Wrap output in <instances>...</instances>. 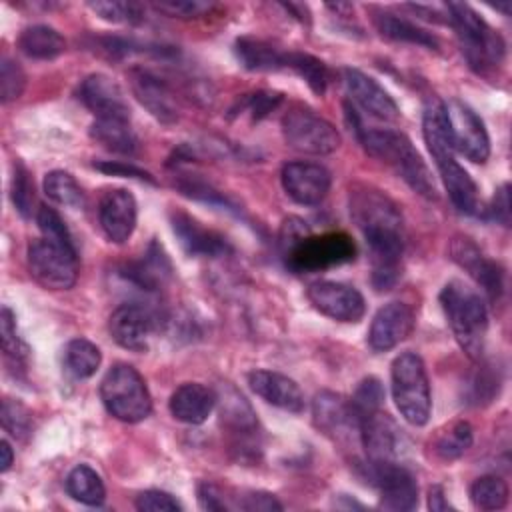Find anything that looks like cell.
I'll return each instance as SVG.
<instances>
[{
  "label": "cell",
  "instance_id": "4",
  "mask_svg": "<svg viewBox=\"0 0 512 512\" xmlns=\"http://www.w3.org/2000/svg\"><path fill=\"white\" fill-rule=\"evenodd\" d=\"M446 20L456 30L460 48L470 68L476 72H486L494 68L504 58V40L502 36L488 26L468 4L450 2L446 4Z\"/></svg>",
  "mask_w": 512,
  "mask_h": 512
},
{
  "label": "cell",
  "instance_id": "19",
  "mask_svg": "<svg viewBox=\"0 0 512 512\" xmlns=\"http://www.w3.org/2000/svg\"><path fill=\"white\" fill-rule=\"evenodd\" d=\"M452 260L458 262L490 296V300H498L504 288V274L502 268L488 260L482 250L466 236H456L450 244Z\"/></svg>",
  "mask_w": 512,
  "mask_h": 512
},
{
  "label": "cell",
  "instance_id": "5",
  "mask_svg": "<svg viewBox=\"0 0 512 512\" xmlns=\"http://www.w3.org/2000/svg\"><path fill=\"white\" fill-rule=\"evenodd\" d=\"M390 378L392 398L400 416L412 426H424L430 418L432 396L422 358L414 352H402L392 362Z\"/></svg>",
  "mask_w": 512,
  "mask_h": 512
},
{
  "label": "cell",
  "instance_id": "43",
  "mask_svg": "<svg viewBox=\"0 0 512 512\" xmlns=\"http://www.w3.org/2000/svg\"><path fill=\"white\" fill-rule=\"evenodd\" d=\"M26 86V74L20 68L18 62L4 58L2 60V68H0V96L2 102H10L20 98V94L24 92Z\"/></svg>",
  "mask_w": 512,
  "mask_h": 512
},
{
  "label": "cell",
  "instance_id": "22",
  "mask_svg": "<svg viewBox=\"0 0 512 512\" xmlns=\"http://www.w3.org/2000/svg\"><path fill=\"white\" fill-rule=\"evenodd\" d=\"M130 84L136 100L162 124H174L178 120L176 100L170 88L152 72L134 68L130 72Z\"/></svg>",
  "mask_w": 512,
  "mask_h": 512
},
{
  "label": "cell",
  "instance_id": "10",
  "mask_svg": "<svg viewBox=\"0 0 512 512\" xmlns=\"http://www.w3.org/2000/svg\"><path fill=\"white\" fill-rule=\"evenodd\" d=\"M454 152L464 154L474 164H484L490 156V138L482 118L462 100L444 102Z\"/></svg>",
  "mask_w": 512,
  "mask_h": 512
},
{
  "label": "cell",
  "instance_id": "31",
  "mask_svg": "<svg viewBox=\"0 0 512 512\" xmlns=\"http://www.w3.org/2000/svg\"><path fill=\"white\" fill-rule=\"evenodd\" d=\"M374 26L376 30L396 42H408V44H418L424 48H438V40L436 36H432L430 32L418 28L416 24H412L406 18H400L392 12H376L374 14Z\"/></svg>",
  "mask_w": 512,
  "mask_h": 512
},
{
  "label": "cell",
  "instance_id": "52",
  "mask_svg": "<svg viewBox=\"0 0 512 512\" xmlns=\"http://www.w3.org/2000/svg\"><path fill=\"white\" fill-rule=\"evenodd\" d=\"M198 502L204 510H226V502H224V496H222V490L214 484H200L198 488Z\"/></svg>",
  "mask_w": 512,
  "mask_h": 512
},
{
  "label": "cell",
  "instance_id": "1",
  "mask_svg": "<svg viewBox=\"0 0 512 512\" xmlns=\"http://www.w3.org/2000/svg\"><path fill=\"white\" fill-rule=\"evenodd\" d=\"M350 216L370 248L374 288L390 290L398 282L404 252V224L398 206L372 186H354Z\"/></svg>",
  "mask_w": 512,
  "mask_h": 512
},
{
  "label": "cell",
  "instance_id": "30",
  "mask_svg": "<svg viewBox=\"0 0 512 512\" xmlns=\"http://www.w3.org/2000/svg\"><path fill=\"white\" fill-rule=\"evenodd\" d=\"M18 46L28 58L54 60L66 50V40L52 26L36 24L20 34Z\"/></svg>",
  "mask_w": 512,
  "mask_h": 512
},
{
  "label": "cell",
  "instance_id": "16",
  "mask_svg": "<svg viewBox=\"0 0 512 512\" xmlns=\"http://www.w3.org/2000/svg\"><path fill=\"white\" fill-rule=\"evenodd\" d=\"M314 424L320 432L334 440H346L352 432L360 434V422L352 408V402L336 392H320L312 404Z\"/></svg>",
  "mask_w": 512,
  "mask_h": 512
},
{
  "label": "cell",
  "instance_id": "29",
  "mask_svg": "<svg viewBox=\"0 0 512 512\" xmlns=\"http://www.w3.org/2000/svg\"><path fill=\"white\" fill-rule=\"evenodd\" d=\"M92 138L116 154H134L138 138L126 118H96L90 128Z\"/></svg>",
  "mask_w": 512,
  "mask_h": 512
},
{
  "label": "cell",
  "instance_id": "35",
  "mask_svg": "<svg viewBox=\"0 0 512 512\" xmlns=\"http://www.w3.org/2000/svg\"><path fill=\"white\" fill-rule=\"evenodd\" d=\"M472 440H474L472 426L466 420H456L436 436L434 452L444 460H454L472 446Z\"/></svg>",
  "mask_w": 512,
  "mask_h": 512
},
{
  "label": "cell",
  "instance_id": "17",
  "mask_svg": "<svg viewBox=\"0 0 512 512\" xmlns=\"http://www.w3.org/2000/svg\"><path fill=\"white\" fill-rule=\"evenodd\" d=\"M402 430L382 410L360 418V440L366 448L368 462H394L400 454Z\"/></svg>",
  "mask_w": 512,
  "mask_h": 512
},
{
  "label": "cell",
  "instance_id": "53",
  "mask_svg": "<svg viewBox=\"0 0 512 512\" xmlns=\"http://www.w3.org/2000/svg\"><path fill=\"white\" fill-rule=\"evenodd\" d=\"M428 508L432 512H444V510H452V506L448 504V500L444 498V490L440 486H432L428 492Z\"/></svg>",
  "mask_w": 512,
  "mask_h": 512
},
{
  "label": "cell",
  "instance_id": "33",
  "mask_svg": "<svg viewBox=\"0 0 512 512\" xmlns=\"http://www.w3.org/2000/svg\"><path fill=\"white\" fill-rule=\"evenodd\" d=\"M66 490L74 500L86 506H100L106 498V488L102 478L98 476L96 470H92L86 464H80L70 470L66 478Z\"/></svg>",
  "mask_w": 512,
  "mask_h": 512
},
{
  "label": "cell",
  "instance_id": "12",
  "mask_svg": "<svg viewBox=\"0 0 512 512\" xmlns=\"http://www.w3.org/2000/svg\"><path fill=\"white\" fill-rule=\"evenodd\" d=\"M370 482L380 490V506L386 510H412L418 504L414 476L396 462H368Z\"/></svg>",
  "mask_w": 512,
  "mask_h": 512
},
{
  "label": "cell",
  "instance_id": "15",
  "mask_svg": "<svg viewBox=\"0 0 512 512\" xmlns=\"http://www.w3.org/2000/svg\"><path fill=\"white\" fill-rule=\"evenodd\" d=\"M414 310L404 302L384 304L372 318L368 344L374 352H386L398 346L414 330Z\"/></svg>",
  "mask_w": 512,
  "mask_h": 512
},
{
  "label": "cell",
  "instance_id": "36",
  "mask_svg": "<svg viewBox=\"0 0 512 512\" xmlns=\"http://www.w3.org/2000/svg\"><path fill=\"white\" fill-rule=\"evenodd\" d=\"M470 500L478 510H500L508 502V486L496 474H486L470 486Z\"/></svg>",
  "mask_w": 512,
  "mask_h": 512
},
{
  "label": "cell",
  "instance_id": "7",
  "mask_svg": "<svg viewBox=\"0 0 512 512\" xmlns=\"http://www.w3.org/2000/svg\"><path fill=\"white\" fill-rule=\"evenodd\" d=\"M280 252L290 270L318 272L354 260L356 246L346 232H326L320 236L308 232Z\"/></svg>",
  "mask_w": 512,
  "mask_h": 512
},
{
  "label": "cell",
  "instance_id": "20",
  "mask_svg": "<svg viewBox=\"0 0 512 512\" xmlns=\"http://www.w3.org/2000/svg\"><path fill=\"white\" fill-rule=\"evenodd\" d=\"M344 84H346L352 100L370 116L384 120V122H396L400 118L398 104L374 78L366 76L364 72H360L356 68H346Z\"/></svg>",
  "mask_w": 512,
  "mask_h": 512
},
{
  "label": "cell",
  "instance_id": "48",
  "mask_svg": "<svg viewBox=\"0 0 512 512\" xmlns=\"http://www.w3.org/2000/svg\"><path fill=\"white\" fill-rule=\"evenodd\" d=\"M282 102V96L278 92H268V90H260L256 94H252L246 100V108L252 114L254 120H260L264 116H268L278 104Z\"/></svg>",
  "mask_w": 512,
  "mask_h": 512
},
{
  "label": "cell",
  "instance_id": "40",
  "mask_svg": "<svg viewBox=\"0 0 512 512\" xmlns=\"http://www.w3.org/2000/svg\"><path fill=\"white\" fill-rule=\"evenodd\" d=\"M352 408L358 416V422L362 416L370 414V412H376L380 410L382 402H384V388H382V382L374 376H368L360 382V386L356 388L354 396H352Z\"/></svg>",
  "mask_w": 512,
  "mask_h": 512
},
{
  "label": "cell",
  "instance_id": "25",
  "mask_svg": "<svg viewBox=\"0 0 512 512\" xmlns=\"http://www.w3.org/2000/svg\"><path fill=\"white\" fill-rule=\"evenodd\" d=\"M436 168L442 176V182L448 190V196L452 204L470 216L480 214V198H478V188L470 174L464 170V166L458 164L454 154H446L440 158H434Z\"/></svg>",
  "mask_w": 512,
  "mask_h": 512
},
{
  "label": "cell",
  "instance_id": "49",
  "mask_svg": "<svg viewBox=\"0 0 512 512\" xmlns=\"http://www.w3.org/2000/svg\"><path fill=\"white\" fill-rule=\"evenodd\" d=\"M94 168L112 174V176H124V178H138V180H146L150 184H154V178L150 172L134 166V164H126V162H118V160H104V162H94Z\"/></svg>",
  "mask_w": 512,
  "mask_h": 512
},
{
  "label": "cell",
  "instance_id": "47",
  "mask_svg": "<svg viewBox=\"0 0 512 512\" xmlns=\"http://www.w3.org/2000/svg\"><path fill=\"white\" fill-rule=\"evenodd\" d=\"M0 332H2V348H4L6 356L18 360L24 354V348L16 336V320L8 306H4L2 314H0Z\"/></svg>",
  "mask_w": 512,
  "mask_h": 512
},
{
  "label": "cell",
  "instance_id": "45",
  "mask_svg": "<svg viewBox=\"0 0 512 512\" xmlns=\"http://www.w3.org/2000/svg\"><path fill=\"white\" fill-rule=\"evenodd\" d=\"M136 508L142 512H176L182 510V504L168 492L144 490L136 498Z\"/></svg>",
  "mask_w": 512,
  "mask_h": 512
},
{
  "label": "cell",
  "instance_id": "6",
  "mask_svg": "<svg viewBox=\"0 0 512 512\" xmlns=\"http://www.w3.org/2000/svg\"><path fill=\"white\" fill-rule=\"evenodd\" d=\"M100 398L116 420L128 424L144 420L152 410L146 382L130 364H116L106 372L100 382Z\"/></svg>",
  "mask_w": 512,
  "mask_h": 512
},
{
  "label": "cell",
  "instance_id": "50",
  "mask_svg": "<svg viewBox=\"0 0 512 512\" xmlns=\"http://www.w3.org/2000/svg\"><path fill=\"white\" fill-rule=\"evenodd\" d=\"M238 506L242 510H250V512H256V510H264V512H270V510H282V504L268 492H250L242 498V502H238Z\"/></svg>",
  "mask_w": 512,
  "mask_h": 512
},
{
  "label": "cell",
  "instance_id": "27",
  "mask_svg": "<svg viewBox=\"0 0 512 512\" xmlns=\"http://www.w3.org/2000/svg\"><path fill=\"white\" fill-rule=\"evenodd\" d=\"M234 52L238 62L252 72H276L286 68L288 52L254 36L238 38L234 44Z\"/></svg>",
  "mask_w": 512,
  "mask_h": 512
},
{
  "label": "cell",
  "instance_id": "9",
  "mask_svg": "<svg viewBox=\"0 0 512 512\" xmlns=\"http://www.w3.org/2000/svg\"><path fill=\"white\" fill-rule=\"evenodd\" d=\"M26 260L32 278L48 290H68L76 284V248H68L48 238H40L28 246Z\"/></svg>",
  "mask_w": 512,
  "mask_h": 512
},
{
  "label": "cell",
  "instance_id": "21",
  "mask_svg": "<svg viewBox=\"0 0 512 512\" xmlns=\"http://www.w3.org/2000/svg\"><path fill=\"white\" fill-rule=\"evenodd\" d=\"M80 100L96 118H126L130 108L122 88L106 74H90L80 84Z\"/></svg>",
  "mask_w": 512,
  "mask_h": 512
},
{
  "label": "cell",
  "instance_id": "13",
  "mask_svg": "<svg viewBox=\"0 0 512 512\" xmlns=\"http://www.w3.org/2000/svg\"><path fill=\"white\" fill-rule=\"evenodd\" d=\"M158 328L154 312L142 304H122L110 316V334L126 350L146 352Z\"/></svg>",
  "mask_w": 512,
  "mask_h": 512
},
{
  "label": "cell",
  "instance_id": "32",
  "mask_svg": "<svg viewBox=\"0 0 512 512\" xmlns=\"http://www.w3.org/2000/svg\"><path fill=\"white\" fill-rule=\"evenodd\" d=\"M100 362L102 354L98 346L86 338H74L64 348V370L76 380L94 376Z\"/></svg>",
  "mask_w": 512,
  "mask_h": 512
},
{
  "label": "cell",
  "instance_id": "28",
  "mask_svg": "<svg viewBox=\"0 0 512 512\" xmlns=\"http://www.w3.org/2000/svg\"><path fill=\"white\" fill-rule=\"evenodd\" d=\"M170 272H172V266L166 252L162 250V246L152 242L146 254H142V260L128 266L124 276L144 290H156L170 276Z\"/></svg>",
  "mask_w": 512,
  "mask_h": 512
},
{
  "label": "cell",
  "instance_id": "39",
  "mask_svg": "<svg viewBox=\"0 0 512 512\" xmlns=\"http://www.w3.org/2000/svg\"><path fill=\"white\" fill-rule=\"evenodd\" d=\"M88 8L100 18L116 24H138L144 18V10L136 2H88Z\"/></svg>",
  "mask_w": 512,
  "mask_h": 512
},
{
  "label": "cell",
  "instance_id": "38",
  "mask_svg": "<svg viewBox=\"0 0 512 512\" xmlns=\"http://www.w3.org/2000/svg\"><path fill=\"white\" fill-rule=\"evenodd\" d=\"M222 402V420L234 432H252L256 428V416L242 394H238L232 386H226Z\"/></svg>",
  "mask_w": 512,
  "mask_h": 512
},
{
  "label": "cell",
  "instance_id": "14",
  "mask_svg": "<svg viewBox=\"0 0 512 512\" xmlns=\"http://www.w3.org/2000/svg\"><path fill=\"white\" fill-rule=\"evenodd\" d=\"M280 178L286 194L302 206L320 204L330 190V172L316 162H288Z\"/></svg>",
  "mask_w": 512,
  "mask_h": 512
},
{
  "label": "cell",
  "instance_id": "26",
  "mask_svg": "<svg viewBox=\"0 0 512 512\" xmlns=\"http://www.w3.org/2000/svg\"><path fill=\"white\" fill-rule=\"evenodd\" d=\"M216 402L218 396L212 388L198 382H186L174 390L168 406L176 420L184 424H202L212 414Z\"/></svg>",
  "mask_w": 512,
  "mask_h": 512
},
{
  "label": "cell",
  "instance_id": "37",
  "mask_svg": "<svg viewBox=\"0 0 512 512\" xmlns=\"http://www.w3.org/2000/svg\"><path fill=\"white\" fill-rule=\"evenodd\" d=\"M286 68L292 70L294 74H298V76L310 86V90H312L314 94H324V90H326V80H328L324 62H320L318 58H314V56H310V54L288 50Z\"/></svg>",
  "mask_w": 512,
  "mask_h": 512
},
{
  "label": "cell",
  "instance_id": "8",
  "mask_svg": "<svg viewBox=\"0 0 512 512\" xmlns=\"http://www.w3.org/2000/svg\"><path fill=\"white\" fill-rule=\"evenodd\" d=\"M282 134L290 148L324 156L332 154L340 146L338 130L322 116H318L308 106L296 104L282 118Z\"/></svg>",
  "mask_w": 512,
  "mask_h": 512
},
{
  "label": "cell",
  "instance_id": "24",
  "mask_svg": "<svg viewBox=\"0 0 512 512\" xmlns=\"http://www.w3.org/2000/svg\"><path fill=\"white\" fill-rule=\"evenodd\" d=\"M248 384L262 400H266L276 408H282L288 412L304 410V394L300 386L292 378L280 372L254 370L248 374Z\"/></svg>",
  "mask_w": 512,
  "mask_h": 512
},
{
  "label": "cell",
  "instance_id": "51",
  "mask_svg": "<svg viewBox=\"0 0 512 512\" xmlns=\"http://www.w3.org/2000/svg\"><path fill=\"white\" fill-rule=\"evenodd\" d=\"M490 214L492 218H496L500 224L508 226L510 224V186L508 184H502L496 194H494V200H492V206H490Z\"/></svg>",
  "mask_w": 512,
  "mask_h": 512
},
{
  "label": "cell",
  "instance_id": "46",
  "mask_svg": "<svg viewBox=\"0 0 512 512\" xmlns=\"http://www.w3.org/2000/svg\"><path fill=\"white\" fill-rule=\"evenodd\" d=\"M154 8L174 18H198L208 14L214 6L210 2H200V0H182V2H160V4H154Z\"/></svg>",
  "mask_w": 512,
  "mask_h": 512
},
{
  "label": "cell",
  "instance_id": "2",
  "mask_svg": "<svg viewBox=\"0 0 512 512\" xmlns=\"http://www.w3.org/2000/svg\"><path fill=\"white\" fill-rule=\"evenodd\" d=\"M346 114H348V120L354 128L360 144L364 146V150L370 156H374V158L382 160L384 164H388L390 168H394V172L414 192H418L426 200L438 198V190H436L432 172L408 136H404L402 132L390 130V128H366L362 124V120L358 118L356 110L350 106L346 108Z\"/></svg>",
  "mask_w": 512,
  "mask_h": 512
},
{
  "label": "cell",
  "instance_id": "44",
  "mask_svg": "<svg viewBox=\"0 0 512 512\" xmlns=\"http://www.w3.org/2000/svg\"><path fill=\"white\" fill-rule=\"evenodd\" d=\"M2 426L6 432H10L12 436H24L30 430V414L28 410L14 402V400H4L2 406Z\"/></svg>",
  "mask_w": 512,
  "mask_h": 512
},
{
  "label": "cell",
  "instance_id": "42",
  "mask_svg": "<svg viewBox=\"0 0 512 512\" xmlns=\"http://www.w3.org/2000/svg\"><path fill=\"white\" fill-rule=\"evenodd\" d=\"M36 222H38V228L42 230L44 238H48L52 242H58V244H64L68 248H74L72 236H70L64 220L60 218V214L54 208L40 206L38 212H36Z\"/></svg>",
  "mask_w": 512,
  "mask_h": 512
},
{
  "label": "cell",
  "instance_id": "3",
  "mask_svg": "<svg viewBox=\"0 0 512 512\" xmlns=\"http://www.w3.org/2000/svg\"><path fill=\"white\" fill-rule=\"evenodd\" d=\"M440 304L458 346L478 360L488 332V312L480 294L464 282L452 280L442 288Z\"/></svg>",
  "mask_w": 512,
  "mask_h": 512
},
{
  "label": "cell",
  "instance_id": "34",
  "mask_svg": "<svg viewBox=\"0 0 512 512\" xmlns=\"http://www.w3.org/2000/svg\"><path fill=\"white\" fill-rule=\"evenodd\" d=\"M44 192L46 196L70 210H82L86 204V196L76 182V178L64 170H52L44 178Z\"/></svg>",
  "mask_w": 512,
  "mask_h": 512
},
{
  "label": "cell",
  "instance_id": "54",
  "mask_svg": "<svg viewBox=\"0 0 512 512\" xmlns=\"http://www.w3.org/2000/svg\"><path fill=\"white\" fill-rule=\"evenodd\" d=\"M0 452H2V472H8L10 470V466H12V462H14V452H12V446L8 444V440H2L0 442Z\"/></svg>",
  "mask_w": 512,
  "mask_h": 512
},
{
  "label": "cell",
  "instance_id": "23",
  "mask_svg": "<svg viewBox=\"0 0 512 512\" xmlns=\"http://www.w3.org/2000/svg\"><path fill=\"white\" fill-rule=\"evenodd\" d=\"M172 230H174L180 246L190 256L216 258V256H224L232 250L228 240L222 234L202 226L196 218H192L186 212L172 214Z\"/></svg>",
  "mask_w": 512,
  "mask_h": 512
},
{
  "label": "cell",
  "instance_id": "11",
  "mask_svg": "<svg viewBox=\"0 0 512 512\" xmlns=\"http://www.w3.org/2000/svg\"><path fill=\"white\" fill-rule=\"evenodd\" d=\"M310 304L324 316L338 322H358L366 312L362 294L348 284L334 280L312 282L306 290Z\"/></svg>",
  "mask_w": 512,
  "mask_h": 512
},
{
  "label": "cell",
  "instance_id": "18",
  "mask_svg": "<svg viewBox=\"0 0 512 512\" xmlns=\"http://www.w3.org/2000/svg\"><path fill=\"white\" fill-rule=\"evenodd\" d=\"M136 200L124 188L106 190L98 204V220L108 240L122 244L136 228Z\"/></svg>",
  "mask_w": 512,
  "mask_h": 512
},
{
  "label": "cell",
  "instance_id": "41",
  "mask_svg": "<svg viewBox=\"0 0 512 512\" xmlns=\"http://www.w3.org/2000/svg\"><path fill=\"white\" fill-rule=\"evenodd\" d=\"M12 202L16 206V210L24 216L30 218L32 212L38 208L36 206V194H34V182L30 180L28 170L18 162L14 166V178H12Z\"/></svg>",
  "mask_w": 512,
  "mask_h": 512
}]
</instances>
